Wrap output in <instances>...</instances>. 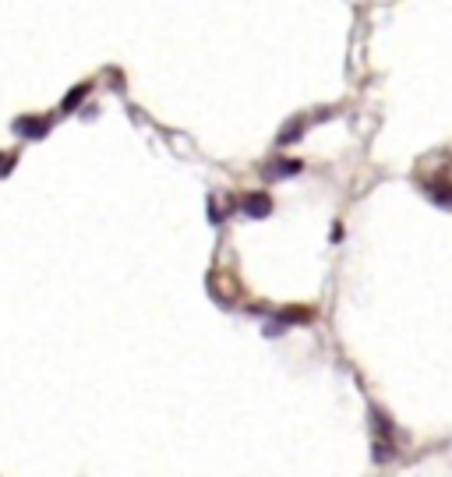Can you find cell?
<instances>
[{
    "label": "cell",
    "instance_id": "1",
    "mask_svg": "<svg viewBox=\"0 0 452 477\" xmlns=\"http://www.w3.org/2000/svg\"><path fill=\"white\" fill-rule=\"evenodd\" d=\"M368 414H371V428H375V438H371V449H375L371 456H375V463H389V459H396L399 442H396V428H392L389 414H385L382 407H371Z\"/></svg>",
    "mask_w": 452,
    "mask_h": 477
},
{
    "label": "cell",
    "instance_id": "6",
    "mask_svg": "<svg viewBox=\"0 0 452 477\" xmlns=\"http://www.w3.org/2000/svg\"><path fill=\"white\" fill-rule=\"evenodd\" d=\"M276 322H280V326H301V322H315V308H301V304L283 308V311L276 315Z\"/></svg>",
    "mask_w": 452,
    "mask_h": 477
},
{
    "label": "cell",
    "instance_id": "7",
    "mask_svg": "<svg viewBox=\"0 0 452 477\" xmlns=\"http://www.w3.org/2000/svg\"><path fill=\"white\" fill-rule=\"evenodd\" d=\"M304 128H308V120H304V117H294L290 124L280 128V138H276V142H280V145H294V142H301Z\"/></svg>",
    "mask_w": 452,
    "mask_h": 477
},
{
    "label": "cell",
    "instance_id": "2",
    "mask_svg": "<svg viewBox=\"0 0 452 477\" xmlns=\"http://www.w3.org/2000/svg\"><path fill=\"white\" fill-rule=\"evenodd\" d=\"M241 212L251 216V219H265V216H272V198L265 191H251V194L241 198Z\"/></svg>",
    "mask_w": 452,
    "mask_h": 477
},
{
    "label": "cell",
    "instance_id": "3",
    "mask_svg": "<svg viewBox=\"0 0 452 477\" xmlns=\"http://www.w3.org/2000/svg\"><path fill=\"white\" fill-rule=\"evenodd\" d=\"M301 170H304V163H301V159H272V163H265V166H262V177L280 180V177H297Z\"/></svg>",
    "mask_w": 452,
    "mask_h": 477
},
{
    "label": "cell",
    "instance_id": "8",
    "mask_svg": "<svg viewBox=\"0 0 452 477\" xmlns=\"http://www.w3.org/2000/svg\"><path fill=\"white\" fill-rule=\"evenodd\" d=\"M89 89H92L89 82H82L78 89H71V92L64 96V106H61V110H64V113H71V110H75V106H78V103H82V99L89 96Z\"/></svg>",
    "mask_w": 452,
    "mask_h": 477
},
{
    "label": "cell",
    "instance_id": "9",
    "mask_svg": "<svg viewBox=\"0 0 452 477\" xmlns=\"http://www.w3.org/2000/svg\"><path fill=\"white\" fill-rule=\"evenodd\" d=\"M11 166H15V159H11V156H0V173H8Z\"/></svg>",
    "mask_w": 452,
    "mask_h": 477
},
{
    "label": "cell",
    "instance_id": "4",
    "mask_svg": "<svg viewBox=\"0 0 452 477\" xmlns=\"http://www.w3.org/2000/svg\"><path fill=\"white\" fill-rule=\"evenodd\" d=\"M15 131H18L22 138L36 142V138H43V135L50 131V120H46V117H18V120H15Z\"/></svg>",
    "mask_w": 452,
    "mask_h": 477
},
{
    "label": "cell",
    "instance_id": "5",
    "mask_svg": "<svg viewBox=\"0 0 452 477\" xmlns=\"http://www.w3.org/2000/svg\"><path fill=\"white\" fill-rule=\"evenodd\" d=\"M424 194H427L434 205H441V209H452V184H448L445 177H434V180H427V184H424Z\"/></svg>",
    "mask_w": 452,
    "mask_h": 477
}]
</instances>
